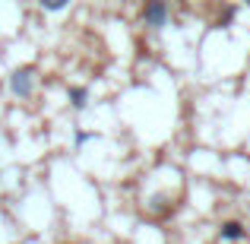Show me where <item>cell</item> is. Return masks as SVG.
Returning <instances> with one entry per match:
<instances>
[{
	"mask_svg": "<svg viewBox=\"0 0 250 244\" xmlns=\"http://www.w3.org/2000/svg\"><path fill=\"white\" fill-rule=\"evenodd\" d=\"M140 16H143V22H146L149 29H165L168 25V3L165 0H146Z\"/></svg>",
	"mask_w": 250,
	"mask_h": 244,
	"instance_id": "1",
	"label": "cell"
},
{
	"mask_svg": "<svg viewBox=\"0 0 250 244\" xmlns=\"http://www.w3.org/2000/svg\"><path fill=\"white\" fill-rule=\"evenodd\" d=\"M32 76H35V70H32V67L13 70V73H10V89H13V95H19V98H29V95H32V89H35Z\"/></svg>",
	"mask_w": 250,
	"mask_h": 244,
	"instance_id": "2",
	"label": "cell"
},
{
	"mask_svg": "<svg viewBox=\"0 0 250 244\" xmlns=\"http://www.w3.org/2000/svg\"><path fill=\"white\" fill-rule=\"evenodd\" d=\"M219 238H222V241H244V238H247V225H244V222H238V219L222 222Z\"/></svg>",
	"mask_w": 250,
	"mask_h": 244,
	"instance_id": "3",
	"label": "cell"
},
{
	"mask_svg": "<svg viewBox=\"0 0 250 244\" xmlns=\"http://www.w3.org/2000/svg\"><path fill=\"white\" fill-rule=\"evenodd\" d=\"M70 102H73L76 111H83L85 102H89V89H85V86H73V89H70Z\"/></svg>",
	"mask_w": 250,
	"mask_h": 244,
	"instance_id": "4",
	"label": "cell"
},
{
	"mask_svg": "<svg viewBox=\"0 0 250 244\" xmlns=\"http://www.w3.org/2000/svg\"><path fill=\"white\" fill-rule=\"evenodd\" d=\"M234 13H238L234 6H225V10L219 13V19H215V25H219V29H225V25H231V22H234Z\"/></svg>",
	"mask_w": 250,
	"mask_h": 244,
	"instance_id": "5",
	"label": "cell"
},
{
	"mask_svg": "<svg viewBox=\"0 0 250 244\" xmlns=\"http://www.w3.org/2000/svg\"><path fill=\"white\" fill-rule=\"evenodd\" d=\"M67 3H70V0H38V6H42V10H48V13H57V10H63Z\"/></svg>",
	"mask_w": 250,
	"mask_h": 244,
	"instance_id": "6",
	"label": "cell"
},
{
	"mask_svg": "<svg viewBox=\"0 0 250 244\" xmlns=\"http://www.w3.org/2000/svg\"><path fill=\"white\" fill-rule=\"evenodd\" d=\"M95 133H76V146H83V143H89Z\"/></svg>",
	"mask_w": 250,
	"mask_h": 244,
	"instance_id": "7",
	"label": "cell"
},
{
	"mask_svg": "<svg viewBox=\"0 0 250 244\" xmlns=\"http://www.w3.org/2000/svg\"><path fill=\"white\" fill-rule=\"evenodd\" d=\"M244 3H247V6H250V0H244Z\"/></svg>",
	"mask_w": 250,
	"mask_h": 244,
	"instance_id": "8",
	"label": "cell"
},
{
	"mask_svg": "<svg viewBox=\"0 0 250 244\" xmlns=\"http://www.w3.org/2000/svg\"><path fill=\"white\" fill-rule=\"evenodd\" d=\"M165 3H168V0H165Z\"/></svg>",
	"mask_w": 250,
	"mask_h": 244,
	"instance_id": "9",
	"label": "cell"
}]
</instances>
